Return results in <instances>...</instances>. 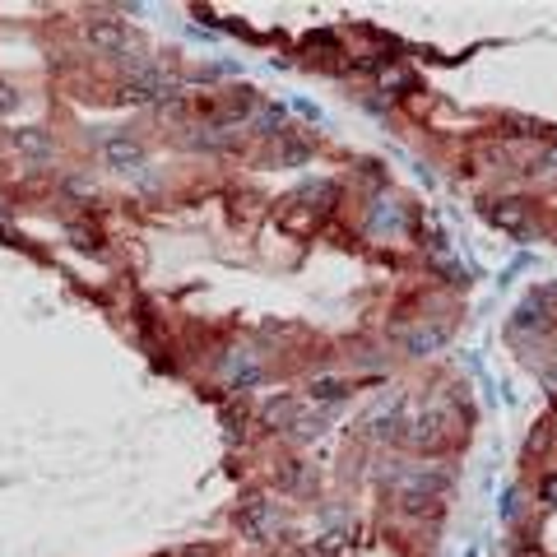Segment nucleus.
Here are the masks:
<instances>
[{"instance_id": "ddd939ff", "label": "nucleus", "mask_w": 557, "mask_h": 557, "mask_svg": "<svg viewBox=\"0 0 557 557\" xmlns=\"http://www.w3.org/2000/svg\"><path fill=\"white\" fill-rule=\"evenodd\" d=\"M278 158H284V163H302V158H307V144H284V153H278Z\"/></svg>"}, {"instance_id": "4468645a", "label": "nucleus", "mask_w": 557, "mask_h": 557, "mask_svg": "<svg viewBox=\"0 0 557 557\" xmlns=\"http://www.w3.org/2000/svg\"><path fill=\"white\" fill-rule=\"evenodd\" d=\"M15 103H19V93H15V89L5 84V79H0V112H10Z\"/></svg>"}, {"instance_id": "f257e3e1", "label": "nucleus", "mask_w": 557, "mask_h": 557, "mask_svg": "<svg viewBox=\"0 0 557 557\" xmlns=\"http://www.w3.org/2000/svg\"><path fill=\"white\" fill-rule=\"evenodd\" d=\"M122 98L135 103V107H149V103H177L181 98V79L168 74V70H153V65H135L131 79L122 84Z\"/></svg>"}, {"instance_id": "dca6fc26", "label": "nucleus", "mask_w": 557, "mask_h": 557, "mask_svg": "<svg viewBox=\"0 0 557 557\" xmlns=\"http://www.w3.org/2000/svg\"><path fill=\"white\" fill-rule=\"evenodd\" d=\"M543 497H548V502H557V479H548V484H543Z\"/></svg>"}, {"instance_id": "f3484780", "label": "nucleus", "mask_w": 557, "mask_h": 557, "mask_svg": "<svg viewBox=\"0 0 557 557\" xmlns=\"http://www.w3.org/2000/svg\"><path fill=\"white\" fill-rule=\"evenodd\" d=\"M543 163H548V168H552V172H557V144H552V149H548V158H543Z\"/></svg>"}, {"instance_id": "20e7f679", "label": "nucleus", "mask_w": 557, "mask_h": 557, "mask_svg": "<svg viewBox=\"0 0 557 557\" xmlns=\"http://www.w3.org/2000/svg\"><path fill=\"white\" fill-rule=\"evenodd\" d=\"M237 525H242L247 539H269L274 525H278V515H274V506H269L265 497H251V502L242 506V515H237Z\"/></svg>"}, {"instance_id": "f8f14e48", "label": "nucleus", "mask_w": 557, "mask_h": 557, "mask_svg": "<svg viewBox=\"0 0 557 557\" xmlns=\"http://www.w3.org/2000/svg\"><path fill=\"white\" fill-rule=\"evenodd\" d=\"M436 344H442V330H418V335H409V348H414V353L436 348Z\"/></svg>"}, {"instance_id": "39448f33", "label": "nucleus", "mask_w": 557, "mask_h": 557, "mask_svg": "<svg viewBox=\"0 0 557 557\" xmlns=\"http://www.w3.org/2000/svg\"><path fill=\"white\" fill-rule=\"evenodd\" d=\"M442 423H446V414H442V409L418 414V418L409 423V432H405V442H409V446H432L436 436H442Z\"/></svg>"}, {"instance_id": "9b49d317", "label": "nucleus", "mask_w": 557, "mask_h": 557, "mask_svg": "<svg viewBox=\"0 0 557 557\" xmlns=\"http://www.w3.org/2000/svg\"><path fill=\"white\" fill-rule=\"evenodd\" d=\"M293 436H316V432H326V414H298V423L288 427Z\"/></svg>"}, {"instance_id": "0eeeda50", "label": "nucleus", "mask_w": 557, "mask_h": 557, "mask_svg": "<svg viewBox=\"0 0 557 557\" xmlns=\"http://www.w3.org/2000/svg\"><path fill=\"white\" fill-rule=\"evenodd\" d=\"M372 436H381V442H395V436H405V405H390V409L372 414Z\"/></svg>"}, {"instance_id": "f03ea898", "label": "nucleus", "mask_w": 557, "mask_h": 557, "mask_svg": "<svg viewBox=\"0 0 557 557\" xmlns=\"http://www.w3.org/2000/svg\"><path fill=\"white\" fill-rule=\"evenodd\" d=\"M84 37H89V47L103 52V56H122L131 47V33H126V24L116 19V15H93L84 24Z\"/></svg>"}, {"instance_id": "6e6552de", "label": "nucleus", "mask_w": 557, "mask_h": 557, "mask_svg": "<svg viewBox=\"0 0 557 557\" xmlns=\"http://www.w3.org/2000/svg\"><path fill=\"white\" fill-rule=\"evenodd\" d=\"M298 414H302V405H298V400H269L260 418H265L269 427H284V432H288V427L298 423Z\"/></svg>"}, {"instance_id": "423d86ee", "label": "nucleus", "mask_w": 557, "mask_h": 557, "mask_svg": "<svg viewBox=\"0 0 557 557\" xmlns=\"http://www.w3.org/2000/svg\"><path fill=\"white\" fill-rule=\"evenodd\" d=\"M493 223H502L506 232H530V205L525 200H502L493 210Z\"/></svg>"}, {"instance_id": "2eb2a0df", "label": "nucleus", "mask_w": 557, "mask_h": 557, "mask_svg": "<svg viewBox=\"0 0 557 557\" xmlns=\"http://www.w3.org/2000/svg\"><path fill=\"white\" fill-rule=\"evenodd\" d=\"M265 135H274V126H278V112H260V122H256Z\"/></svg>"}, {"instance_id": "9d476101", "label": "nucleus", "mask_w": 557, "mask_h": 557, "mask_svg": "<svg viewBox=\"0 0 557 557\" xmlns=\"http://www.w3.org/2000/svg\"><path fill=\"white\" fill-rule=\"evenodd\" d=\"M10 140H15V149H24V153H47V149H52V140L37 131V126H24V131H15Z\"/></svg>"}, {"instance_id": "7ed1b4c3", "label": "nucleus", "mask_w": 557, "mask_h": 557, "mask_svg": "<svg viewBox=\"0 0 557 557\" xmlns=\"http://www.w3.org/2000/svg\"><path fill=\"white\" fill-rule=\"evenodd\" d=\"M103 163L116 168V172H135V168H144V144L135 135H107L103 140Z\"/></svg>"}, {"instance_id": "1a4fd4ad", "label": "nucleus", "mask_w": 557, "mask_h": 557, "mask_svg": "<svg viewBox=\"0 0 557 557\" xmlns=\"http://www.w3.org/2000/svg\"><path fill=\"white\" fill-rule=\"evenodd\" d=\"M344 390H348V386H344L339 376H316V381H311V400H316V405H339Z\"/></svg>"}]
</instances>
